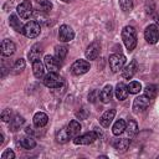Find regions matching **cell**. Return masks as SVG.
Returning a JSON list of instances; mask_svg holds the SVG:
<instances>
[{
    "label": "cell",
    "mask_w": 159,
    "mask_h": 159,
    "mask_svg": "<svg viewBox=\"0 0 159 159\" xmlns=\"http://www.w3.org/2000/svg\"><path fill=\"white\" fill-rule=\"evenodd\" d=\"M122 40L128 52H132L137 46V32L133 26H124L122 30Z\"/></svg>",
    "instance_id": "cell-1"
},
{
    "label": "cell",
    "mask_w": 159,
    "mask_h": 159,
    "mask_svg": "<svg viewBox=\"0 0 159 159\" xmlns=\"http://www.w3.org/2000/svg\"><path fill=\"white\" fill-rule=\"evenodd\" d=\"M43 84L48 88H60L63 86V80L57 72H48L43 77Z\"/></svg>",
    "instance_id": "cell-2"
},
{
    "label": "cell",
    "mask_w": 159,
    "mask_h": 159,
    "mask_svg": "<svg viewBox=\"0 0 159 159\" xmlns=\"http://www.w3.org/2000/svg\"><path fill=\"white\" fill-rule=\"evenodd\" d=\"M40 32H41V26H40V24L37 21H34L32 20V21H29V22H26L24 25L22 34L26 37H29V39H34V37L39 36Z\"/></svg>",
    "instance_id": "cell-3"
},
{
    "label": "cell",
    "mask_w": 159,
    "mask_h": 159,
    "mask_svg": "<svg viewBox=\"0 0 159 159\" xmlns=\"http://www.w3.org/2000/svg\"><path fill=\"white\" fill-rule=\"evenodd\" d=\"M108 62H109V68L112 70V72H119L125 63V57L120 53H113L109 56Z\"/></svg>",
    "instance_id": "cell-4"
},
{
    "label": "cell",
    "mask_w": 159,
    "mask_h": 159,
    "mask_svg": "<svg viewBox=\"0 0 159 159\" xmlns=\"http://www.w3.org/2000/svg\"><path fill=\"white\" fill-rule=\"evenodd\" d=\"M98 138V134L92 130V132H87L82 135H77L73 138V143L76 145H88V144H92L96 139Z\"/></svg>",
    "instance_id": "cell-5"
},
{
    "label": "cell",
    "mask_w": 159,
    "mask_h": 159,
    "mask_svg": "<svg viewBox=\"0 0 159 159\" xmlns=\"http://www.w3.org/2000/svg\"><path fill=\"white\" fill-rule=\"evenodd\" d=\"M144 37H145V41L150 45H154L158 42L159 40V29L155 24H152V25H148L145 31H144Z\"/></svg>",
    "instance_id": "cell-6"
},
{
    "label": "cell",
    "mask_w": 159,
    "mask_h": 159,
    "mask_svg": "<svg viewBox=\"0 0 159 159\" xmlns=\"http://www.w3.org/2000/svg\"><path fill=\"white\" fill-rule=\"evenodd\" d=\"M89 67L91 66H89V62L88 61H86V60H77V61H75L72 63L71 72L73 75H76V76H81V75L88 72L89 71Z\"/></svg>",
    "instance_id": "cell-7"
},
{
    "label": "cell",
    "mask_w": 159,
    "mask_h": 159,
    "mask_svg": "<svg viewBox=\"0 0 159 159\" xmlns=\"http://www.w3.org/2000/svg\"><path fill=\"white\" fill-rule=\"evenodd\" d=\"M149 103H150V98H149L148 96H145V94L138 96V97L134 99V102H133V112H134V113L143 112L144 109L148 108Z\"/></svg>",
    "instance_id": "cell-8"
},
{
    "label": "cell",
    "mask_w": 159,
    "mask_h": 159,
    "mask_svg": "<svg viewBox=\"0 0 159 159\" xmlns=\"http://www.w3.org/2000/svg\"><path fill=\"white\" fill-rule=\"evenodd\" d=\"M75 37V31L68 25H61L58 30V40L61 42H70Z\"/></svg>",
    "instance_id": "cell-9"
},
{
    "label": "cell",
    "mask_w": 159,
    "mask_h": 159,
    "mask_svg": "<svg viewBox=\"0 0 159 159\" xmlns=\"http://www.w3.org/2000/svg\"><path fill=\"white\" fill-rule=\"evenodd\" d=\"M43 63H45V67L48 70V72H57L61 67V60H58L56 56H51V55L45 56Z\"/></svg>",
    "instance_id": "cell-10"
},
{
    "label": "cell",
    "mask_w": 159,
    "mask_h": 159,
    "mask_svg": "<svg viewBox=\"0 0 159 159\" xmlns=\"http://www.w3.org/2000/svg\"><path fill=\"white\" fill-rule=\"evenodd\" d=\"M17 14L21 19L26 20L30 19V16L32 15V4L30 0H25L22 1L19 6H17Z\"/></svg>",
    "instance_id": "cell-11"
},
{
    "label": "cell",
    "mask_w": 159,
    "mask_h": 159,
    "mask_svg": "<svg viewBox=\"0 0 159 159\" xmlns=\"http://www.w3.org/2000/svg\"><path fill=\"white\" fill-rule=\"evenodd\" d=\"M99 52H101V45L98 42H92L87 46L84 55L87 60H96L99 56Z\"/></svg>",
    "instance_id": "cell-12"
},
{
    "label": "cell",
    "mask_w": 159,
    "mask_h": 159,
    "mask_svg": "<svg viewBox=\"0 0 159 159\" xmlns=\"http://www.w3.org/2000/svg\"><path fill=\"white\" fill-rule=\"evenodd\" d=\"M137 70H138V63H137L135 60H132V61H130V62L122 70V76H123V78L130 80V78L135 75Z\"/></svg>",
    "instance_id": "cell-13"
},
{
    "label": "cell",
    "mask_w": 159,
    "mask_h": 159,
    "mask_svg": "<svg viewBox=\"0 0 159 159\" xmlns=\"http://www.w3.org/2000/svg\"><path fill=\"white\" fill-rule=\"evenodd\" d=\"M114 116H116V109H108V111H106V112L101 116V118H99L101 125L104 127V128L109 127L111 123H112V120L114 119Z\"/></svg>",
    "instance_id": "cell-14"
},
{
    "label": "cell",
    "mask_w": 159,
    "mask_h": 159,
    "mask_svg": "<svg viewBox=\"0 0 159 159\" xmlns=\"http://www.w3.org/2000/svg\"><path fill=\"white\" fill-rule=\"evenodd\" d=\"M15 50H16V46L11 40H2V42H1V53H2V56L14 55Z\"/></svg>",
    "instance_id": "cell-15"
},
{
    "label": "cell",
    "mask_w": 159,
    "mask_h": 159,
    "mask_svg": "<svg viewBox=\"0 0 159 159\" xmlns=\"http://www.w3.org/2000/svg\"><path fill=\"white\" fill-rule=\"evenodd\" d=\"M32 120H34V125H35V127L42 128V127H45V125L47 124L48 117H47V114L43 113V112H37V113H35Z\"/></svg>",
    "instance_id": "cell-16"
},
{
    "label": "cell",
    "mask_w": 159,
    "mask_h": 159,
    "mask_svg": "<svg viewBox=\"0 0 159 159\" xmlns=\"http://www.w3.org/2000/svg\"><path fill=\"white\" fill-rule=\"evenodd\" d=\"M128 94H129V92H128L127 86L123 82L117 83V86H116V97H117V99L124 101V99H127Z\"/></svg>",
    "instance_id": "cell-17"
},
{
    "label": "cell",
    "mask_w": 159,
    "mask_h": 159,
    "mask_svg": "<svg viewBox=\"0 0 159 159\" xmlns=\"http://www.w3.org/2000/svg\"><path fill=\"white\" fill-rule=\"evenodd\" d=\"M32 72L36 78H41L45 75V63H42L40 60H36L32 62Z\"/></svg>",
    "instance_id": "cell-18"
},
{
    "label": "cell",
    "mask_w": 159,
    "mask_h": 159,
    "mask_svg": "<svg viewBox=\"0 0 159 159\" xmlns=\"http://www.w3.org/2000/svg\"><path fill=\"white\" fill-rule=\"evenodd\" d=\"M67 132H68L71 138H75V137L80 135V133H81V124H80V122H77L75 119L71 120L68 123V125H67Z\"/></svg>",
    "instance_id": "cell-19"
},
{
    "label": "cell",
    "mask_w": 159,
    "mask_h": 159,
    "mask_svg": "<svg viewBox=\"0 0 159 159\" xmlns=\"http://www.w3.org/2000/svg\"><path fill=\"white\" fill-rule=\"evenodd\" d=\"M112 96H113V88H112L111 84L104 86V88L99 92V99H101L103 103H108V102L112 99Z\"/></svg>",
    "instance_id": "cell-20"
},
{
    "label": "cell",
    "mask_w": 159,
    "mask_h": 159,
    "mask_svg": "<svg viewBox=\"0 0 159 159\" xmlns=\"http://www.w3.org/2000/svg\"><path fill=\"white\" fill-rule=\"evenodd\" d=\"M41 53H42V46H41L40 43H36V45H34V46L31 47V50H30V52H29V60H30L31 62H34V61H36V60H40Z\"/></svg>",
    "instance_id": "cell-21"
},
{
    "label": "cell",
    "mask_w": 159,
    "mask_h": 159,
    "mask_svg": "<svg viewBox=\"0 0 159 159\" xmlns=\"http://www.w3.org/2000/svg\"><path fill=\"white\" fill-rule=\"evenodd\" d=\"M9 25H10V27H12V29H14L15 31H17V32H22V31H24V26H22L20 19H19L15 14L10 15V17H9Z\"/></svg>",
    "instance_id": "cell-22"
},
{
    "label": "cell",
    "mask_w": 159,
    "mask_h": 159,
    "mask_svg": "<svg viewBox=\"0 0 159 159\" xmlns=\"http://www.w3.org/2000/svg\"><path fill=\"white\" fill-rule=\"evenodd\" d=\"M124 132L127 133V135L129 138L130 137H134L138 133V124H137V122L134 119H129L128 123H127V125H125V130Z\"/></svg>",
    "instance_id": "cell-23"
},
{
    "label": "cell",
    "mask_w": 159,
    "mask_h": 159,
    "mask_svg": "<svg viewBox=\"0 0 159 159\" xmlns=\"http://www.w3.org/2000/svg\"><path fill=\"white\" fill-rule=\"evenodd\" d=\"M129 144H130V139L123 138V139H117V140L113 143V147H114V148H116L118 152L123 153V152H125V150L128 149Z\"/></svg>",
    "instance_id": "cell-24"
},
{
    "label": "cell",
    "mask_w": 159,
    "mask_h": 159,
    "mask_svg": "<svg viewBox=\"0 0 159 159\" xmlns=\"http://www.w3.org/2000/svg\"><path fill=\"white\" fill-rule=\"evenodd\" d=\"M125 125H127V123L124 122V119H118V120L113 124V127H112V133H113L114 135L122 134V133L125 130Z\"/></svg>",
    "instance_id": "cell-25"
},
{
    "label": "cell",
    "mask_w": 159,
    "mask_h": 159,
    "mask_svg": "<svg viewBox=\"0 0 159 159\" xmlns=\"http://www.w3.org/2000/svg\"><path fill=\"white\" fill-rule=\"evenodd\" d=\"M24 122H25V119H24V117H21V116H19V114H16V116H14L12 118H11V120H10V129L11 130H17L22 124H24Z\"/></svg>",
    "instance_id": "cell-26"
},
{
    "label": "cell",
    "mask_w": 159,
    "mask_h": 159,
    "mask_svg": "<svg viewBox=\"0 0 159 159\" xmlns=\"http://www.w3.org/2000/svg\"><path fill=\"white\" fill-rule=\"evenodd\" d=\"M70 138H71V137H70V134H68V132H67V128H62V129H60V132H57L56 139H57L58 143L65 144V143L68 142Z\"/></svg>",
    "instance_id": "cell-27"
},
{
    "label": "cell",
    "mask_w": 159,
    "mask_h": 159,
    "mask_svg": "<svg viewBox=\"0 0 159 159\" xmlns=\"http://www.w3.org/2000/svg\"><path fill=\"white\" fill-rule=\"evenodd\" d=\"M67 51H68L67 46H65V45H57V46L55 47V56H56L58 60L62 61V60L66 57Z\"/></svg>",
    "instance_id": "cell-28"
},
{
    "label": "cell",
    "mask_w": 159,
    "mask_h": 159,
    "mask_svg": "<svg viewBox=\"0 0 159 159\" xmlns=\"http://www.w3.org/2000/svg\"><path fill=\"white\" fill-rule=\"evenodd\" d=\"M20 145L25 149H32V148L36 147V142L32 137H24L20 142Z\"/></svg>",
    "instance_id": "cell-29"
},
{
    "label": "cell",
    "mask_w": 159,
    "mask_h": 159,
    "mask_svg": "<svg viewBox=\"0 0 159 159\" xmlns=\"http://www.w3.org/2000/svg\"><path fill=\"white\" fill-rule=\"evenodd\" d=\"M36 4H37V7L41 10V11H45V12H48L51 9H52V2L50 0H35Z\"/></svg>",
    "instance_id": "cell-30"
},
{
    "label": "cell",
    "mask_w": 159,
    "mask_h": 159,
    "mask_svg": "<svg viewBox=\"0 0 159 159\" xmlns=\"http://www.w3.org/2000/svg\"><path fill=\"white\" fill-rule=\"evenodd\" d=\"M127 88H128V92H129V93H132V94H137V93L140 92V89H142V84H140L138 81H132V82H129V84L127 86Z\"/></svg>",
    "instance_id": "cell-31"
},
{
    "label": "cell",
    "mask_w": 159,
    "mask_h": 159,
    "mask_svg": "<svg viewBox=\"0 0 159 159\" xmlns=\"http://www.w3.org/2000/svg\"><path fill=\"white\" fill-rule=\"evenodd\" d=\"M144 94L148 96L150 99H153L157 96V86L155 84H147L144 88Z\"/></svg>",
    "instance_id": "cell-32"
},
{
    "label": "cell",
    "mask_w": 159,
    "mask_h": 159,
    "mask_svg": "<svg viewBox=\"0 0 159 159\" xmlns=\"http://www.w3.org/2000/svg\"><path fill=\"white\" fill-rule=\"evenodd\" d=\"M119 6L124 12H130L133 9V0H119Z\"/></svg>",
    "instance_id": "cell-33"
},
{
    "label": "cell",
    "mask_w": 159,
    "mask_h": 159,
    "mask_svg": "<svg viewBox=\"0 0 159 159\" xmlns=\"http://www.w3.org/2000/svg\"><path fill=\"white\" fill-rule=\"evenodd\" d=\"M25 65H26V62H25L24 58H19V60H16V62H15V65H14V72H15V73H19V72L24 71Z\"/></svg>",
    "instance_id": "cell-34"
},
{
    "label": "cell",
    "mask_w": 159,
    "mask_h": 159,
    "mask_svg": "<svg viewBox=\"0 0 159 159\" xmlns=\"http://www.w3.org/2000/svg\"><path fill=\"white\" fill-rule=\"evenodd\" d=\"M11 111L10 109H4L1 113V120L2 122H10L11 120Z\"/></svg>",
    "instance_id": "cell-35"
},
{
    "label": "cell",
    "mask_w": 159,
    "mask_h": 159,
    "mask_svg": "<svg viewBox=\"0 0 159 159\" xmlns=\"http://www.w3.org/2000/svg\"><path fill=\"white\" fill-rule=\"evenodd\" d=\"M14 158H15V153L11 149H6L1 154V159H14Z\"/></svg>",
    "instance_id": "cell-36"
},
{
    "label": "cell",
    "mask_w": 159,
    "mask_h": 159,
    "mask_svg": "<svg viewBox=\"0 0 159 159\" xmlns=\"http://www.w3.org/2000/svg\"><path fill=\"white\" fill-rule=\"evenodd\" d=\"M76 116H77L80 119H86V117H87V111H86V109H81L80 112L76 113Z\"/></svg>",
    "instance_id": "cell-37"
},
{
    "label": "cell",
    "mask_w": 159,
    "mask_h": 159,
    "mask_svg": "<svg viewBox=\"0 0 159 159\" xmlns=\"http://www.w3.org/2000/svg\"><path fill=\"white\" fill-rule=\"evenodd\" d=\"M97 93H98V92H97L96 89H93V91L88 94V99H89L91 102H94V101H96V98H97Z\"/></svg>",
    "instance_id": "cell-38"
},
{
    "label": "cell",
    "mask_w": 159,
    "mask_h": 159,
    "mask_svg": "<svg viewBox=\"0 0 159 159\" xmlns=\"http://www.w3.org/2000/svg\"><path fill=\"white\" fill-rule=\"evenodd\" d=\"M155 21H157V24L159 25V10L157 11V15H155Z\"/></svg>",
    "instance_id": "cell-39"
},
{
    "label": "cell",
    "mask_w": 159,
    "mask_h": 159,
    "mask_svg": "<svg viewBox=\"0 0 159 159\" xmlns=\"http://www.w3.org/2000/svg\"><path fill=\"white\" fill-rule=\"evenodd\" d=\"M2 142H4V135H2V134H0V145L2 144Z\"/></svg>",
    "instance_id": "cell-40"
},
{
    "label": "cell",
    "mask_w": 159,
    "mask_h": 159,
    "mask_svg": "<svg viewBox=\"0 0 159 159\" xmlns=\"http://www.w3.org/2000/svg\"><path fill=\"white\" fill-rule=\"evenodd\" d=\"M61 1H63V2H70L71 0H61Z\"/></svg>",
    "instance_id": "cell-41"
}]
</instances>
